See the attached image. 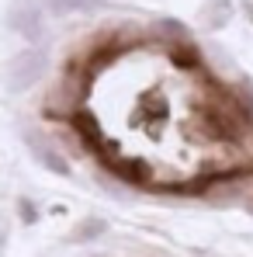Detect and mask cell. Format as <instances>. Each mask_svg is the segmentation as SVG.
I'll use <instances>...</instances> for the list:
<instances>
[{
    "instance_id": "8992f818",
    "label": "cell",
    "mask_w": 253,
    "mask_h": 257,
    "mask_svg": "<svg viewBox=\"0 0 253 257\" xmlns=\"http://www.w3.org/2000/svg\"><path fill=\"white\" fill-rule=\"evenodd\" d=\"M97 233H104V222H101V219H90V222H84V226L77 229V240H94Z\"/></svg>"
},
{
    "instance_id": "277c9868",
    "label": "cell",
    "mask_w": 253,
    "mask_h": 257,
    "mask_svg": "<svg viewBox=\"0 0 253 257\" xmlns=\"http://www.w3.org/2000/svg\"><path fill=\"white\" fill-rule=\"evenodd\" d=\"M101 0H45V7L52 11V14H73V11H90V7H97Z\"/></svg>"
},
{
    "instance_id": "5b68a950",
    "label": "cell",
    "mask_w": 253,
    "mask_h": 257,
    "mask_svg": "<svg viewBox=\"0 0 253 257\" xmlns=\"http://www.w3.org/2000/svg\"><path fill=\"white\" fill-rule=\"evenodd\" d=\"M208 11L205 14V21H208V28H222L225 21H229V14H232V7H229V0H208Z\"/></svg>"
},
{
    "instance_id": "52a82bcc",
    "label": "cell",
    "mask_w": 253,
    "mask_h": 257,
    "mask_svg": "<svg viewBox=\"0 0 253 257\" xmlns=\"http://www.w3.org/2000/svg\"><path fill=\"white\" fill-rule=\"evenodd\" d=\"M18 212H21L25 222H35V209H32V202H21V209H18Z\"/></svg>"
},
{
    "instance_id": "3957f363",
    "label": "cell",
    "mask_w": 253,
    "mask_h": 257,
    "mask_svg": "<svg viewBox=\"0 0 253 257\" xmlns=\"http://www.w3.org/2000/svg\"><path fill=\"white\" fill-rule=\"evenodd\" d=\"M32 150H35L39 164H42V167H49L52 174H59V177H66V174H70V164H66V160H63V157H59V153H56L52 146H45V143H39L35 136H32Z\"/></svg>"
},
{
    "instance_id": "7a4b0ae2",
    "label": "cell",
    "mask_w": 253,
    "mask_h": 257,
    "mask_svg": "<svg viewBox=\"0 0 253 257\" xmlns=\"http://www.w3.org/2000/svg\"><path fill=\"white\" fill-rule=\"evenodd\" d=\"M11 28L21 32L25 39H39L42 35V11L32 0H18L11 7Z\"/></svg>"
},
{
    "instance_id": "6da1fadb",
    "label": "cell",
    "mask_w": 253,
    "mask_h": 257,
    "mask_svg": "<svg viewBox=\"0 0 253 257\" xmlns=\"http://www.w3.org/2000/svg\"><path fill=\"white\" fill-rule=\"evenodd\" d=\"M42 73H45V56L32 49V52H21L18 59H11V66H7V84L14 87V90H28Z\"/></svg>"
}]
</instances>
